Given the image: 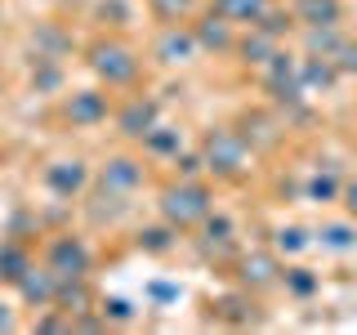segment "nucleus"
I'll return each instance as SVG.
<instances>
[{
    "mask_svg": "<svg viewBox=\"0 0 357 335\" xmlns=\"http://www.w3.org/2000/svg\"><path fill=\"white\" fill-rule=\"evenodd\" d=\"M81 63L98 85L116 89V94H130V89L148 85V59H143V50L126 31H94L81 45Z\"/></svg>",
    "mask_w": 357,
    "mask_h": 335,
    "instance_id": "1",
    "label": "nucleus"
},
{
    "mask_svg": "<svg viewBox=\"0 0 357 335\" xmlns=\"http://www.w3.org/2000/svg\"><path fill=\"white\" fill-rule=\"evenodd\" d=\"M344 179H349V174H340L335 165H317V170L304 179V188H299V193H304L308 206H321V210H326V206H340Z\"/></svg>",
    "mask_w": 357,
    "mask_h": 335,
    "instance_id": "25",
    "label": "nucleus"
},
{
    "mask_svg": "<svg viewBox=\"0 0 357 335\" xmlns=\"http://www.w3.org/2000/svg\"><path fill=\"white\" fill-rule=\"evenodd\" d=\"M277 50H282V40H273L268 31H259V27H241V31H237V45H232V59H237L241 67H255V72H259V67L273 59Z\"/></svg>",
    "mask_w": 357,
    "mask_h": 335,
    "instance_id": "24",
    "label": "nucleus"
},
{
    "mask_svg": "<svg viewBox=\"0 0 357 335\" xmlns=\"http://www.w3.org/2000/svg\"><path fill=\"white\" fill-rule=\"evenodd\" d=\"M170 165H174V179H206V161H201V148H183Z\"/></svg>",
    "mask_w": 357,
    "mask_h": 335,
    "instance_id": "39",
    "label": "nucleus"
},
{
    "mask_svg": "<svg viewBox=\"0 0 357 335\" xmlns=\"http://www.w3.org/2000/svg\"><path fill=\"white\" fill-rule=\"evenodd\" d=\"M178 237H183V232L156 215L152 223H139V228H134V251L148 255V260H165V255L178 251Z\"/></svg>",
    "mask_w": 357,
    "mask_h": 335,
    "instance_id": "20",
    "label": "nucleus"
},
{
    "mask_svg": "<svg viewBox=\"0 0 357 335\" xmlns=\"http://www.w3.org/2000/svg\"><path fill=\"white\" fill-rule=\"evenodd\" d=\"M27 89H31V94H45V98H59L67 89V63L27 59Z\"/></svg>",
    "mask_w": 357,
    "mask_h": 335,
    "instance_id": "27",
    "label": "nucleus"
},
{
    "mask_svg": "<svg viewBox=\"0 0 357 335\" xmlns=\"http://www.w3.org/2000/svg\"><path fill=\"white\" fill-rule=\"evenodd\" d=\"M349 31L344 27H299V50L304 54H321V59H335L344 50Z\"/></svg>",
    "mask_w": 357,
    "mask_h": 335,
    "instance_id": "33",
    "label": "nucleus"
},
{
    "mask_svg": "<svg viewBox=\"0 0 357 335\" xmlns=\"http://www.w3.org/2000/svg\"><path fill=\"white\" fill-rule=\"evenodd\" d=\"M5 232L9 237H22V241H31V237H40V219H36V210H27V206H18L14 215H9L5 223Z\"/></svg>",
    "mask_w": 357,
    "mask_h": 335,
    "instance_id": "38",
    "label": "nucleus"
},
{
    "mask_svg": "<svg viewBox=\"0 0 357 335\" xmlns=\"http://www.w3.org/2000/svg\"><path fill=\"white\" fill-rule=\"evenodd\" d=\"M192 31H197L201 54H210V59H232V45H237L241 27L228 14H219L215 5H201V14L192 18Z\"/></svg>",
    "mask_w": 357,
    "mask_h": 335,
    "instance_id": "13",
    "label": "nucleus"
},
{
    "mask_svg": "<svg viewBox=\"0 0 357 335\" xmlns=\"http://www.w3.org/2000/svg\"><path fill=\"white\" fill-rule=\"evenodd\" d=\"M282 290L295 299V304H308V299L321 295V273H317V268H308V264H286Z\"/></svg>",
    "mask_w": 357,
    "mask_h": 335,
    "instance_id": "29",
    "label": "nucleus"
},
{
    "mask_svg": "<svg viewBox=\"0 0 357 335\" xmlns=\"http://www.w3.org/2000/svg\"><path fill=\"white\" fill-rule=\"evenodd\" d=\"M237 130L245 134V143L255 148V156L282 148V139H286V121H282V112H277V107H273V112H268V107L241 112V117H237Z\"/></svg>",
    "mask_w": 357,
    "mask_h": 335,
    "instance_id": "16",
    "label": "nucleus"
},
{
    "mask_svg": "<svg viewBox=\"0 0 357 335\" xmlns=\"http://www.w3.org/2000/svg\"><path fill=\"white\" fill-rule=\"evenodd\" d=\"M299 81H304L308 94H331V89L344 81V72H340L335 59H321V54H304V50H299Z\"/></svg>",
    "mask_w": 357,
    "mask_h": 335,
    "instance_id": "23",
    "label": "nucleus"
},
{
    "mask_svg": "<svg viewBox=\"0 0 357 335\" xmlns=\"http://www.w3.org/2000/svg\"><path fill=\"white\" fill-rule=\"evenodd\" d=\"M197 148L206 161V179H215V184H245L255 170V148L237 126H206Z\"/></svg>",
    "mask_w": 357,
    "mask_h": 335,
    "instance_id": "2",
    "label": "nucleus"
},
{
    "mask_svg": "<svg viewBox=\"0 0 357 335\" xmlns=\"http://www.w3.org/2000/svg\"><path fill=\"white\" fill-rule=\"evenodd\" d=\"M36 184L45 188V197H54L59 206H72V201H81L89 193V184H94V165H89L85 156H50V161L40 165Z\"/></svg>",
    "mask_w": 357,
    "mask_h": 335,
    "instance_id": "6",
    "label": "nucleus"
},
{
    "mask_svg": "<svg viewBox=\"0 0 357 335\" xmlns=\"http://www.w3.org/2000/svg\"><path fill=\"white\" fill-rule=\"evenodd\" d=\"M259 81H264V94L273 98L277 112H286V117L290 112H304L308 89H304V81H299V54L290 50V45H282V50L259 67Z\"/></svg>",
    "mask_w": 357,
    "mask_h": 335,
    "instance_id": "5",
    "label": "nucleus"
},
{
    "mask_svg": "<svg viewBox=\"0 0 357 335\" xmlns=\"http://www.w3.org/2000/svg\"><path fill=\"white\" fill-rule=\"evenodd\" d=\"M134 18L139 14L130 0H94L89 5V22H98V31H130Z\"/></svg>",
    "mask_w": 357,
    "mask_h": 335,
    "instance_id": "30",
    "label": "nucleus"
},
{
    "mask_svg": "<svg viewBox=\"0 0 357 335\" xmlns=\"http://www.w3.org/2000/svg\"><path fill=\"white\" fill-rule=\"evenodd\" d=\"M14 299H18L22 308H31V313H36V308H50L54 299H59V273H54L45 260H36L27 273H22V282L14 286Z\"/></svg>",
    "mask_w": 357,
    "mask_h": 335,
    "instance_id": "18",
    "label": "nucleus"
},
{
    "mask_svg": "<svg viewBox=\"0 0 357 335\" xmlns=\"http://www.w3.org/2000/svg\"><path fill=\"white\" fill-rule=\"evenodd\" d=\"M143 9L156 27H178V22H192L201 14V0H143Z\"/></svg>",
    "mask_w": 357,
    "mask_h": 335,
    "instance_id": "31",
    "label": "nucleus"
},
{
    "mask_svg": "<svg viewBox=\"0 0 357 335\" xmlns=\"http://www.w3.org/2000/svg\"><path fill=\"white\" fill-rule=\"evenodd\" d=\"M250 27H259V31H268L273 40H290V36H299V18H295V9L290 5H282V0H273V5L259 14V22H250Z\"/></svg>",
    "mask_w": 357,
    "mask_h": 335,
    "instance_id": "32",
    "label": "nucleus"
},
{
    "mask_svg": "<svg viewBox=\"0 0 357 335\" xmlns=\"http://www.w3.org/2000/svg\"><path fill=\"white\" fill-rule=\"evenodd\" d=\"M27 45H31V54H27V59H54V63H67L72 54H81L76 36L63 27L59 18H45V22H36V27L27 31Z\"/></svg>",
    "mask_w": 357,
    "mask_h": 335,
    "instance_id": "17",
    "label": "nucleus"
},
{
    "mask_svg": "<svg viewBox=\"0 0 357 335\" xmlns=\"http://www.w3.org/2000/svg\"><path fill=\"white\" fill-rule=\"evenodd\" d=\"M340 210H344V215H353V219H357V174H349V179H344V193H340Z\"/></svg>",
    "mask_w": 357,
    "mask_h": 335,
    "instance_id": "41",
    "label": "nucleus"
},
{
    "mask_svg": "<svg viewBox=\"0 0 357 335\" xmlns=\"http://www.w3.org/2000/svg\"><path fill=\"white\" fill-rule=\"evenodd\" d=\"M9 331H18V313L9 299H0V335H9Z\"/></svg>",
    "mask_w": 357,
    "mask_h": 335,
    "instance_id": "42",
    "label": "nucleus"
},
{
    "mask_svg": "<svg viewBox=\"0 0 357 335\" xmlns=\"http://www.w3.org/2000/svg\"><path fill=\"white\" fill-rule=\"evenodd\" d=\"M312 241H317L326 255H353L357 251V219L353 215L321 219L317 228H312Z\"/></svg>",
    "mask_w": 357,
    "mask_h": 335,
    "instance_id": "21",
    "label": "nucleus"
},
{
    "mask_svg": "<svg viewBox=\"0 0 357 335\" xmlns=\"http://www.w3.org/2000/svg\"><path fill=\"white\" fill-rule=\"evenodd\" d=\"M178 295H183L178 282H148V299H152V304H174Z\"/></svg>",
    "mask_w": 357,
    "mask_h": 335,
    "instance_id": "40",
    "label": "nucleus"
},
{
    "mask_svg": "<svg viewBox=\"0 0 357 335\" xmlns=\"http://www.w3.org/2000/svg\"><path fill=\"white\" fill-rule=\"evenodd\" d=\"M312 228H304V223H277L273 228V251L286 255V260H299L304 251H312Z\"/></svg>",
    "mask_w": 357,
    "mask_h": 335,
    "instance_id": "34",
    "label": "nucleus"
},
{
    "mask_svg": "<svg viewBox=\"0 0 357 335\" xmlns=\"http://www.w3.org/2000/svg\"><path fill=\"white\" fill-rule=\"evenodd\" d=\"M148 54H152V63H161V67H192L201 59V45H197L192 22H178V27H156Z\"/></svg>",
    "mask_w": 357,
    "mask_h": 335,
    "instance_id": "12",
    "label": "nucleus"
},
{
    "mask_svg": "<svg viewBox=\"0 0 357 335\" xmlns=\"http://www.w3.org/2000/svg\"><path fill=\"white\" fill-rule=\"evenodd\" d=\"M210 210H215V179H170L156 188V215L178 232H197Z\"/></svg>",
    "mask_w": 357,
    "mask_h": 335,
    "instance_id": "3",
    "label": "nucleus"
},
{
    "mask_svg": "<svg viewBox=\"0 0 357 335\" xmlns=\"http://www.w3.org/2000/svg\"><path fill=\"white\" fill-rule=\"evenodd\" d=\"M192 246H197L201 260H210V264H219V268H232V260L245 251V246H241V232H237V219L223 215L219 206L201 219V228L192 232Z\"/></svg>",
    "mask_w": 357,
    "mask_h": 335,
    "instance_id": "8",
    "label": "nucleus"
},
{
    "mask_svg": "<svg viewBox=\"0 0 357 335\" xmlns=\"http://www.w3.org/2000/svg\"><path fill=\"white\" fill-rule=\"evenodd\" d=\"M40 260L54 268L59 277H89L94 273V246H89L85 232H76V228H59V232H50L40 246Z\"/></svg>",
    "mask_w": 357,
    "mask_h": 335,
    "instance_id": "7",
    "label": "nucleus"
},
{
    "mask_svg": "<svg viewBox=\"0 0 357 335\" xmlns=\"http://www.w3.org/2000/svg\"><path fill=\"white\" fill-rule=\"evenodd\" d=\"M210 318L219 327H232V331H250L264 322V308H259V295H250L245 286L228 290V295H215L210 299Z\"/></svg>",
    "mask_w": 357,
    "mask_h": 335,
    "instance_id": "15",
    "label": "nucleus"
},
{
    "mask_svg": "<svg viewBox=\"0 0 357 335\" xmlns=\"http://www.w3.org/2000/svg\"><path fill=\"white\" fill-rule=\"evenodd\" d=\"M156 121H161V98L148 94V89H130L126 98H116V112H112V130H116L121 143H143Z\"/></svg>",
    "mask_w": 357,
    "mask_h": 335,
    "instance_id": "10",
    "label": "nucleus"
},
{
    "mask_svg": "<svg viewBox=\"0 0 357 335\" xmlns=\"http://www.w3.org/2000/svg\"><path fill=\"white\" fill-rule=\"evenodd\" d=\"M76 206H81V215H85L89 228H116L121 219L134 215V197L112 193V188H103V184H89V193L76 201Z\"/></svg>",
    "mask_w": 357,
    "mask_h": 335,
    "instance_id": "14",
    "label": "nucleus"
},
{
    "mask_svg": "<svg viewBox=\"0 0 357 335\" xmlns=\"http://www.w3.org/2000/svg\"><path fill=\"white\" fill-rule=\"evenodd\" d=\"M98 308H103V318L112 327H130V322L139 318V308H134L126 295H98Z\"/></svg>",
    "mask_w": 357,
    "mask_h": 335,
    "instance_id": "37",
    "label": "nucleus"
},
{
    "mask_svg": "<svg viewBox=\"0 0 357 335\" xmlns=\"http://www.w3.org/2000/svg\"><path fill=\"white\" fill-rule=\"evenodd\" d=\"M139 148H143V156H148V161H165V165H170L174 156L188 148V134H183V126H178V121H165V117H161L148 134H143Z\"/></svg>",
    "mask_w": 357,
    "mask_h": 335,
    "instance_id": "19",
    "label": "nucleus"
},
{
    "mask_svg": "<svg viewBox=\"0 0 357 335\" xmlns=\"http://www.w3.org/2000/svg\"><path fill=\"white\" fill-rule=\"evenodd\" d=\"M353 40H357V36H353Z\"/></svg>",
    "mask_w": 357,
    "mask_h": 335,
    "instance_id": "43",
    "label": "nucleus"
},
{
    "mask_svg": "<svg viewBox=\"0 0 357 335\" xmlns=\"http://www.w3.org/2000/svg\"><path fill=\"white\" fill-rule=\"evenodd\" d=\"M31 264H36V251H31V241L9 237V232H5V237H0V286L14 290Z\"/></svg>",
    "mask_w": 357,
    "mask_h": 335,
    "instance_id": "22",
    "label": "nucleus"
},
{
    "mask_svg": "<svg viewBox=\"0 0 357 335\" xmlns=\"http://www.w3.org/2000/svg\"><path fill=\"white\" fill-rule=\"evenodd\" d=\"M299 27H344L349 18V5L344 0H290Z\"/></svg>",
    "mask_w": 357,
    "mask_h": 335,
    "instance_id": "26",
    "label": "nucleus"
},
{
    "mask_svg": "<svg viewBox=\"0 0 357 335\" xmlns=\"http://www.w3.org/2000/svg\"><path fill=\"white\" fill-rule=\"evenodd\" d=\"M63 313H72V318H81V313L98 308V290L89 277H59V299H54Z\"/></svg>",
    "mask_w": 357,
    "mask_h": 335,
    "instance_id": "28",
    "label": "nucleus"
},
{
    "mask_svg": "<svg viewBox=\"0 0 357 335\" xmlns=\"http://www.w3.org/2000/svg\"><path fill=\"white\" fill-rule=\"evenodd\" d=\"M31 331L36 335H72V313H63L59 304H50V308H36V318H31Z\"/></svg>",
    "mask_w": 357,
    "mask_h": 335,
    "instance_id": "36",
    "label": "nucleus"
},
{
    "mask_svg": "<svg viewBox=\"0 0 357 335\" xmlns=\"http://www.w3.org/2000/svg\"><path fill=\"white\" fill-rule=\"evenodd\" d=\"M112 112H116V89L107 85H76V89H63L59 103H54V121H59L63 130H98L112 121Z\"/></svg>",
    "mask_w": 357,
    "mask_h": 335,
    "instance_id": "4",
    "label": "nucleus"
},
{
    "mask_svg": "<svg viewBox=\"0 0 357 335\" xmlns=\"http://www.w3.org/2000/svg\"><path fill=\"white\" fill-rule=\"evenodd\" d=\"M94 184H103V188H112V193H126V197H139L143 188L152 184V165H148V156H143V148L139 152H107L103 161L94 165Z\"/></svg>",
    "mask_w": 357,
    "mask_h": 335,
    "instance_id": "9",
    "label": "nucleus"
},
{
    "mask_svg": "<svg viewBox=\"0 0 357 335\" xmlns=\"http://www.w3.org/2000/svg\"><path fill=\"white\" fill-rule=\"evenodd\" d=\"M282 273H286V264L273 246H255V251H241L237 260H232V277H237V286H245L250 295L282 290Z\"/></svg>",
    "mask_w": 357,
    "mask_h": 335,
    "instance_id": "11",
    "label": "nucleus"
},
{
    "mask_svg": "<svg viewBox=\"0 0 357 335\" xmlns=\"http://www.w3.org/2000/svg\"><path fill=\"white\" fill-rule=\"evenodd\" d=\"M210 5H215L219 14H228L237 27H250V22H259V14L273 5V0H210Z\"/></svg>",
    "mask_w": 357,
    "mask_h": 335,
    "instance_id": "35",
    "label": "nucleus"
}]
</instances>
